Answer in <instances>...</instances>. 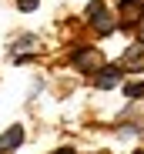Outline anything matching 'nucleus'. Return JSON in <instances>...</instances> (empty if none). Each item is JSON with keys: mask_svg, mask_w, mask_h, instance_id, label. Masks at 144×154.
Returning a JSON list of instances; mask_svg holds the SVG:
<instances>
[{"mask_svg": "<svg viewBox=\"0 0 144 154\" xmlns=\"http://www.w3.org/2000/svg\"><path fill=\"white\" fill-rule=\"evenodd\" d=\"M20 141H23V127H20V124H14L10 131H4V134H0V151H4V154H10L14 147H20Z\"/></svg>", "mask_w": 144, "mask_h": 154, "instance_id": "1", "label": "nucleus"}, {"mask_svg": "<svg viewBox=\"0 0 144 154\" xmlns=\"http://www.w3.org/2000/svg\"><path fill=\"white\" fill-rule=\"evenodd\" d=\"M121 64H124L127 70H144V50H141V47H131Z\"/></svg>", "mask_w": 144, "mask_h": 154, "instance_id": "2", "label": "nucleus"}, {"mask_svg": "<svg viewBox=\"0 0 144 154\" xmlns=\"http://www.w3.org/2000/svg\"><path fill=\"white\" fill-rule=\"evenodd\" d=\"M70 60H74V67H97L101 57H97V50H77Z\"/></svg>", "mask_w": 144, "mask_h": 154, "instance_id": "3", "label": "nucleus"}, {"mask_svg": "<svg viewBox=\"0 0 144 154\" xmlns=\"http://www.w3.org/2000/svg\"><path fill=\"white\" fill-rule=\"evenodd\" d=\"M117 77H121V70H117V67H104L97 77H94V84H97V87H114Z\"/></svg>", "mask_w": 144, "mask_h": 154, "instance_id": "4", "label": "nucleus"}, {"mask_svg": "<svg viewBox=\"0 0 144 154\" xmlns=\"http://www.w3.org/2000/svg\"><path fill=\"white\" fill-rule=\"evenodd\" d=\"M124 94H127V97H144V84H127Z\"/></svg>", "mask_w": 144, "mask_h": 154, "instance_id": "5", "label": "nucleus"}, {"mask_svg": "<svg viewBox=\"0 0 144 154\" xmlns=\"http://www.w3.org/2000/svg\"><path fill=\"white\" fill-rule=\"evenodd\" d=\"M37 7V0H20V10H34Z\"/></svg>", "mask_w": 144, "mask_h": 154, "instance_id": "6", "label": "nucleus"}, {"mask_svg": "<svg viewBox=\"0 0 144 154\" xmlns=\"http://www.w3.org/2000/svg\"><path fill=\"white\" fill-rule=\"evenodd\" d=\"M57 154H74V151H57Z\"/></svg>", "mask_w": 144, "mask_h": 154, "instance_id": "7", "label": "nucleus"}, {"mask_svg": "<svg viewBox=\"0 0 144 154\" xmlns=\"http://www.w3.org/2000/svg\"><path fill=\"white\" fill-rule=\"evenodd\" d=\"M141 44H144V30H141Z\"/></svg>", "mask_w": 144, "mask_h": 154, "instance_id": "8", "label": "nucleus"}, {"mask_svg": "<svg viewBox=\"0 0 144 154\" xmlns=\"http://www.w3.org/2000/svg\"><path fill=\"white\" fill-rule=\"evenodd\" d=\"M127 4H131V0H127Z\"/></svg>", "mask_w": 144, "mask_h": 154, "instance_id": "9", "label": "nucleus"}]
</instances>
